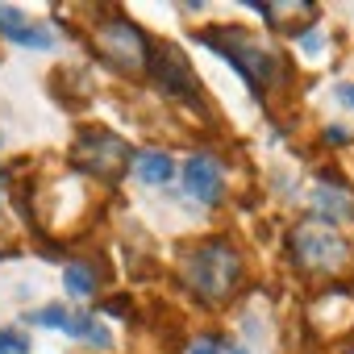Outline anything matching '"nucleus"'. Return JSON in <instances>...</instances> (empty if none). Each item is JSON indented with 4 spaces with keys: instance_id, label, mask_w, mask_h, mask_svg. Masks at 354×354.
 <instances>
[{
    "instance_id": "nucleus-12",
    "label": "nucleus",
    "mask_w": 354,
    "mask_h": 354,
    "mask_svg": "<svg viewBox=\"0 0 354 354\" xmlns=\"http://www.w3.org/2000/svg\"><path fill=\"white\" fill-rule=\"evenodd\" d=\"M63 333L67 337H84V342H96L100 350H109L113 346V337L96 325V317L92 313H67V321H63Z\"/></svg>"
},
{
    "instance_id": "nucleus-3",
    "label": "nucleus",
    "mask_w": 354,
    "mask_h": 354,
    "mask_svg": "<svg viewBox=\"0 0 354 354\" xmlns=\"http://www.w3.org/2000/svg\"><path fill=\"white\" fill-rule=\"evenodd\" d=\"M201 42L213 46L225 63H234V67L242 71V80H246L259 96H263V88H271V80H275V71H279V59H275L271 50H263L250 34H242V30H234V26H221V30L201 34Z\"/></svg>"
},
{
    "instance_id": "nucleus-9",
    "label": "nucleus",
    "mask_w": 354,
    "mask_h": 354,
    "mask_svg": "<svg viewBox=\"0 0 354 354\" xmlns=\"http://www.w3.org/2000/svg\"><path fill=\"white\" fill-rule=\"evenodd\" d=\"M313 205L329 217V225L354 221V192L342 188V184H317V188H313Z\"/></svg>"
},
{
    "instance_id": "nucleus-4",
    "label": "nucleus",
    "mask_w": 354,
    "mask_h": 354,
    "mask_svg": "<svg viewBox=\"0 0 354 354\" xmlns=\"http://www.w3.org/2000/svg\"><path fill=\"white\" fill-rule=\"evenodd\" d=\"M288 246H292V259L308 271H342L350 263V242L329 221H300Z\"/></svg>"
},
{
    "instance_id": "nucleus-1",
    "label": "nucleus",
    "mask_w": 354,
    "mask_h": 354,
    "mask_svg": "<svg viewBox=\"0 0 354 354\" xmlns=\"http://www.w3.org/2000/svg\"><path fill=\"white\" fill-rule=\"evenodd\" d=\"M184 283L205 300V304H225L238 288H242V254L225 242V238H209V242H196L184 263Z\"/></svg>"
},
{
    "instance_id": "nucleus-6",
    "label": "nucleus",
    "mask_w": 354,
    "mask_h": 354,
    "mask_svg": "<svg viewBox=\"0 0 354 354\" xmlns=\"http://www.w3.org/2000/svg\"><path fill=\"white\" fill-rule=\"evenodd\" d=\"M146 71L154 75V84L162 88V96H180V100L201 96V80H196V71L188 67V59L175 50V46H158V50H150V67H146Z\"/></svg>"
},
{
    "instance_id": "nucleus-14",
    "label": "nucleus",
    "mask_w": 354,
    "mask_h": 354,
    "mask_svg": "<svg viewBox=\"0 0 354 354\" xmlns=\"http://www.w3.org/2000/svg\"><path fill=\"white\" fill-rule=\"evenodd\" d=\"M0 354H30V337L17 329H0Z\"/></svg>"
},
{
    "instance_id": "nucleus-13",
    "label": "nucleus",
    "mask_w": 354,
    "mask_h": 354,
    "mask_svg": "<svg viewBox=\"0 0 354 354\" xmlns=\"http://www.w3.org/2000/svg\"><path fill=\"white\" fill-rule=\"evenodd\" d=\"M63 283H67L71 296H92V292H96V275H92L84 263H67V267H63Z\"/></svg>"
},
{
    "instance_id": "nucleus-15",
    "label": "nucleus",
    "mask_w": 354,
    "mask_h": 354,
    "mask_svg": "<svg viewBox=\"0 0 354 354\" xmlns=\"http://www.w3.org/2000/svg\"><path fill=\"white\" fill-rule=\"evenodd\" d=\"M30 321H34V325H50V329H63V321H67V313H63V304H50V308H42V313H34Z\"/></svg>"
},
{
    "instance_id": "nucleus-7",
    "label": "nucleus",
    "mask_w": 354,
    "mask_h": 354,
    "mask_svg": "<svg viewBox=\"0 0 354 354\" xmlns=\"http://www.w3.org/2000/svg\"><path fill=\"white\" fill-rule=\"evenodd\" d=\"M184 184L196 201L205 205H221V192H225V175H221V162L213 154H192L184 162Z\"/></svg>"
},
{
    "instance_id": "nucleus-18",
    "label": "nucleus",
    "mask_w": 354,
    "mask_h": 354,
    "mask_svg": "<svg viewBox=\"0 0 354 354\" xmlns=\"http://www.w3.org/2000/svg\"><path fill=\"white\" fill-rule=\"evenodd\" d=\"M300 46H304V50H317V46H321V34H304Z\"/></svg>"
},
{
    "instance_id": "nucleus-5",
    "label": "nucleus",
    "mask_w": 354,
    "mask_h": 354,
    "mask_svg": "<svg viewBox=\"0 0 354 354\" xmlns=\"http://www.w3.org/2000/svg\"><path fill=\"white\" fill-rule=\"evenodd\" d=\"M71 162H75L80 171L96 175V180H104V184H117L121 175L129 171L133 154H129V142H121L113 129H96V125H92V129H84V133L75 138Z\"/></svg>"
},
{
    "instance_id": "nucleus-10",
    "label": "nucleus",
    "mask_w": 354,
    "mask_h": 354,
    "mask_svg": "<svg viewBox=\"0 0 354 354\" xmlns=\"http://www.w3.org/2000/svg\"><path fill=\"white\" fill-rule=\"evenodd\" d=\"M275 30H283V34H292V30H300L296 21H313L317 17V5H313V0H300V5H292V0H283V5H279V0H271V5H254Z\"/></svg>"
},
{
    "instance_id": "nucleus-8",
    "label": "nucleus",
    "mask_w": 354,
    "mask_h": 354,
    "mask_svg": "<svg viewBox=\"0 0 354 354\" xmlns=\"http://www.w3.org/2000/svg\"><path fill=\"white\" fill-rule=\"evenodd\" d=\"M0 34H5L9 42H17V46H34V50H50V46H55V34L34 30L13 5H0Z\"/></svg>"
},
{
    "instance_id": "nucleus-20",
    "label": "nucleus",
    "mask_w": 354,
    "mask_h": 354,
    "mask_svg": "<svg viewBox=\"0 0 354 354\" xmlns=\"http://www.w3.org/2000/svg\"><path fill=\"white\" fill-rule=\"evenodd\" d=\"M0 196H5V175H0Z\"/></svg>"
},
{
    "instance_id": "nucleus-11",
    "label": "nucleus",
    "mask_w": 354,
    "mask_h": 354,
    "mask_svg": "<svg viewBox=\"0 0 354 354\" xmlns=\"http://www.w3.org/2000/svg\"><path fill=\"white\" fill-rule=\"evenodd\" d=\"M133 175L142 184H167L175 175V162L162 150H142V154H133Z\"/></svg>"
},
{
    "instance_id": "nucleus-19",
    "label": "nucleus",
    "mask_w": 354,
    "mask_h": 354,
    "mask_svg": "<svg viewBox=\"0 0 354 354\" xmlns=\"http://www.w3.org/2000/svg\"><path fill=\"white\" fill-rule=\"evenodd\" d=\"M325 142H333V146H342V142H346V133H342V129H329V133H325Z\"/></svg>"
},
{
    "instance_id": "nucleus-2",
    "label": "nucleus",
    "mask_w": 354,
    "mask_h": 354,
    "mask_svg": "<svg viewBox=\"0 0 354 354\" xmlns=\"http://www.w3.org/2000/svg\"><path fill=\"white\" fill-rule=\"evenodd\" d=\"M92 50L100 55V63H109L121 75H142L150 67V38L121 13H104L92 26Z\"/></svg>"
},
{
    "instance_id": "nucleus-21",
    "label": "nucleus",
    "mask_w": 354,
    "mask_h": 354,
    "mask_svg": "<svg viewBox=\"0 0 354 354\" xmlns=\"http://www.w3.org/2000/svg\"><path fill=\"white\" fill-rule=\"evenodd\" d=\"M230 354H246V350H230Z\"/></svg>"
},
{
    "instance_id": "nucleus-17",
    "label": "nucleus",
    "mask_w": 354,
    "mask_h": 354,
    "mask_svg": "<svg viewBox=\"0 0 354 354\" xmlns=\"http://www.w3.org/2000/svg\"><path fill=\"white\" fill-rule=\"evenodd\" d=\"M337 100H342V104H350V109H354V84H342V88H337Z\"/></svg>"
},
{
    "instance_id": "nucleus-16",
    "label": "nucleus",
    "mask_w": 354,
    "mask_h": 354,
    "mask_svg": "<svg viewBox=\"0 0 354 354\" xmlns=\"http://www.w3.org/2000/svg\"><path fill=\"white\" fill-rule=\"evenodd\" d=\"M192 354H221V342L217 337H201V342H192Z\"/></svg>"
},
{
    "instance_id": "nucleus-22",
    "label": "nucleus",
    "mask_w": 354,
    "mask_h": 354,
    "mask_svg": "<svg viewBox=\"0 0 354 354\" xmlns=\"http://www.w3.org/2000/svg\"><path fill=\"white\" fill-rule=\"evenodd\" d=\"M0 142H5V133H0Z\"/></svg>"
}]
</instances>
